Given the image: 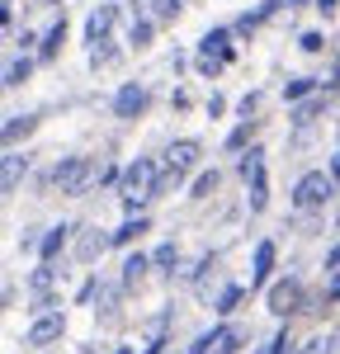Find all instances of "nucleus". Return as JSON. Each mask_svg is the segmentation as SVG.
Masks as SVG:
<instances>
[{
    "instance_id": "obj_1",
    "label": "nucleus",
    "mask_w": 340,
    "mask_h": 354,
    "mask_svg": "<svg viewBox=\"0 0 340 354\" xmlns=\"http://www.w3.org/2000/svg\"><path fill=\"white\" fill-rule=\"evenodd\" d=\"M100 180H109V170L100 161H90V156H71V161H62L53 170V185L62 194H71V198H81V194H90Z\"/></svg>"
},
{
    "instance_id": "obj_2",
    "label": "nucleus",
    "mask_w": 340,
    "mask_h": 354,
    "mask_svg": "<svg viewBox=\"0 0 340 354\" xmlns=\"http://www.w3.org/2000/svg\"><path fill=\"white\" fill-rule=\"evenodd\" d=\"M156 189H161V185H156V165L147 161V156H138V161L123 170L118 194H123V203H128V208H142L147 198H156Z\"/></svg>"
},
{
    "instance_id": "obj_3",
    "label": "nucleus",
    "mask_w": 340,
    "mask_h": 354,
    "mask_svg": "<svg viewBox=\"0 0 340 354\" xmlns=\"http://www.w3.org/2000/svg\"><path fill=\"white\" fill-rule=\"evenodd\" d=\"M331 194H336V175H326V170H308V175L298 180V189H293V208H321Z\"/></svg>"
},
{
    "instance_id": "obj_4",
    "label": "nucleus",
    "mask_w": 340,
    "mask_h": 354,
    "mask_svg": "<svg viewBox=\"0 0 340 354\" xmlns=\"http://www.w3.org/2000/svg\"><path fill=\"white\" fill-rule=\"evenodd\" d=\"M241 175L251 185V213H260L270 203V180H265V151H246L241 156Z\"/></svg>"
},
{
    "instance_id": "obj_5",
    "label": "nucleus",
    "mask_w": 340,
    "mask_h": 354,
    "mask_svg": "<svg viewBox=\"0 0 340 354\" xmlns=\"http://www.w3.org/2000/svg\"><path fill=\"white\" fill-rule=\"evenodd\" d=\"M227 38H232L227 28H213V33H203V43H198V71H203V76H213V71H218V66L227 62Z\"/></svg>"
},
{
    "instance_id": "obj_6",
    "label": "nucleus",
    "mask_w": 340,
    "mask_h": 354,
    "mask_svg": "<svg viewBox=\"0 0 340 354\" xmlns=\"http://www.w3.org/2000/svg\"><path fill=\"white\" fill-rule=\"evenodd\" d=\"M113 19H118V10L113 5H95L90 10V19H85V43L95 48V43H104L109 38V28H113Z\"/></svg>"
},
{
    "instance_id": "obj_7",
    "label": "nucleus",
    "mask_w": 340,
    "mask_h": 354,
    "mask_svg": "<svg viewBox=\"0 0 340 354\" xmlns=\"http://www.w3.org/2000/svg\"><path fill=\"white\" fill-rule=\"evenodd\" d=\"M298 298H303V288H298L293 279H279V283L270 288V312H274V317H288V312L298 307Z\"/></svg>"
},
{
    "instance_id": "obj_8",
    "label": "nucleus",
    "mask_w": 340,
    "mask_h": 354,
    "mask_svg": "<svg viewBox=\"0 0 340 354\" xmlns=\"http://www.w3.org/2000/svg\"><path fill=\"white\" fill-rule=\"evenodd\" d=\"M57 335H62V312H43V317L28 326L24 340H28V345H53Z\"/></svg>"
},
{
    "instance_id": "obj_9",
    "label": "nucleus",
    "mask_w": 340,
    "mask_h": 354,
    "mask_svg": "<svg viewBox=\"0 0 340 354\" xmlns=\"http://www.w3.org/2000/svg\"><path fill=\"white\" fill-rule=\"evenodd\" d=\"M142 109H147V90H142V85H123L118 100H113V113H118V118H133V113H142Z\"/></svg>"
},
{
    "instance_id": "obj_10",
    "label": "nucleus",
    "mask_w": 340,
    "mask_h": 354,
    "mask_svg": "<svg viewBox=\"0 0 340 354\" xmlns=\"http://www.w3.org/2000/svg\"><path fill=\"white\" fill-rule=\"evenodd\" d=\"M166 161H170V170H180V175H185V170H194V165H198V142H189V137H185V142H175V147L166 151Z\"/></svg>"
},
{
    "instance_id": "obj_11",
    "label": "nucleus",
    "mask_w": 340,
    "mask_h": 354,
    "mask_svg": "<svg viewBox=\"0 0 340 354\" xmlns=\"http://www.w3.org/2000/svg\"><path fill=\"white\" fill-rule=\"evenodd\" d=\"M270 270H274V241H260V245H255V270H251V283H255V288L270 279Z\"/></svg>"
},
{
    "instance_id": "obj_12",
    "label": "nucleus",
    "mask_w": 340,
    "mask_h": 354,
    "mask_svg": "<svg viewBox=\"0 0 340 354\" xmlns=\"http://www.w3.org/2000/svg\"><path fill=\"white\" fill-rule=\"evenodd\" d=\"M104 245H113V236L85 232V236H81V245H76V255H81V260H95V255H104Z\"/></svg>"
},
{
    "instance_id": "obj_13",
    "label": "nucleus",
    "mask_w": 340,
    "mask_h": 354,
    "mask_svg": "<svg viewBox=\"0 0 340 354\" xmlns=\"http://www.w3.org/2000/svg\"><path fill=\"white\" fill-rule=\"evenodd\" d=\"M142 232H147V218H128L118 232H113V245H128V241H138Z\"/></svg>"
},
{
    "instance_id": "obj_14",
    "label": "nucleus",
    "mask_w": 340,
    "mask_h": 354,
    "mask_svg": "<svg viewBox=\"0 0 340 354\" xmlns=\"http://www.w3.org/2000/svg\"><path fill=\"white\" fill-rule=\"evenodd\" d=\"M66 232H71V227H53V232H48V236L38 241V250H43V260H53L57 250H62V241H66Z\"/></svg>"
},
{
    "instance_id": "obj_15",
    "label": "nucleus",
    "mask_w": 340,
    "mask_h": 354,
    "mask_svg": "<svg viewBox=\"0 0 340 354\" xmlns=\"http://www.w3.org/2000/svg\"><path fill=\"white\" fill-rule=\"evenodd\" d=\"M19 170H24V156H5V194H15V185H19Z\"/></svg>"
},
{
    "instance_id": "obj_16",
    "label": "nucleus",
    "mask_w": 340,
    "mask_h": 354,
    "mask_svg": "<svg viewBox=\"0 0 340 354\" xmlns=\"http://www.w3.org/2000/svg\"><path fill=\"white\" fill-rule=\"evenodd\" d=\"M298 354H336V335H312Z\"/></svg>"
},
{
    "instance_id": "obj_17",
    "label": "nucleus",
    "mask_w": 340,
    "mask_h": 354,
    "mask_svg": "<svg viewBox=\"0 0 340 354\" xmlns=\"http://www.w3.org/2000/svg\"><path fill=\"white\" fill-rule=\"evenodd\" d=\"M28 128H33V118H28V113H15V118L5 123V142H19V133H28Z\"/></svg>"
},
{
    "instance_id": "obj_18",
    "label": "nucleus",
    "mask_w": 340,
    "mask_h": 354,
    "mask_svg": "<svg viewBox=\"0 0 340 354\" xmlns=\"http://www.w3.org/2000/svg\"><path fill=\"white\" fill-rule=\"evenodd\" d=\"M28 71H33V62H10V66H5V85H24Z\"/></svg>"
},
{
    "instance_id": "obj_19",
    "label": "nucleus",
    "mask_w": 340,
    "mask_h": 354,
    "mask_svg": "<svg viewBox=\"0 0 340 354\" xmlns=\"http://www.w3.org/2000/svg\"><path fill=\"white\" fill-rule=\"evenodd\" d=\"M147 265H151L147 255H128V265H123V283H138V279H142V270H147Z\"/></svg>"
},
{
    "instance_id": "obj_20",
    "label": "nucleus",
    "mask_w": 340,
    "mask_h": 354,
    "mask_svg": "<svg viewBox=\"0 0 340 354\" xmlns=\"http://www.w3.org/2000/svg\"><path fill=\"white\" fill-rule=\"evenodd\" d=\"M213 189H218V170H203V175L194 180V198H208Z\"/></svg>"
},
{
    "instance_id": "obj_21",
    "label": "nucleus",
    "mask_w": 340,
    "mask_h": 354,
    "mask_svg": "<svg viewBox=\"0 0 340 354\" xmlns=\"http://www.w3.org/2000/svg\"><path fill=\"white\" fill-rule=\"evenodd\" d=\"M62 38H66V24H53V28H48V43H43V57H57V48H62Z\"/></svg>"
},
{
    "instance_id": "obj_22",
    "label": "nucleus",
    "mask_w": 340,
    "mask_h": 354,
    "mask_svg": "<svg viewBox=\"0 0 340 354\" xmlns=\"http://www.w3.org/2000/svg\"><path fill=\"white\" fill-rule=\"evenodd\" d=\"M312 85H317L312 76H298V81H288V85H283V95H288V100H303V95H308Z\"/></svg>"
},
{
    "instance_id": "obj_23",
    "label": "nucleus",
    "mask_w": 340,
    "mask_h": 354,
    "mask_svg": "<svg viewBox=\"0 0 340 354\" xmlns=\"http://www.w3.org/2000/svg\"><path fill=\"white\" fill-rule=\"evenodd\" d=\"M48 283H53V265H43V270L33 274V293H48Z\"/></svg>"
},
{
    "instance_id": "obj_24",
    "label": "nucleus",
    "mask_w": 340,
    "mask_h": 354,
    "mask_svg": "<svg viewBox=\"0 0 340 354\" xmlns=\"http://www.w3.org/2000/svg\"><path fill=\"white\" fill-rule=\"evenodd\" d=\"M298 43H303V53H321V48H326V38H321V33H303Z\"/></svg>"
},
{
    "instance_id": "obj_25",
    "label": "nucleus",
    "mask_w": 340,
    "mask_h": 354,
    "mask_svg": "<svg viewBox=\"0 0 340 354\" xmlns=\"http://www.w3.org/2000/svg\"><path fill=\"white\" fill-rule=\"evenodd\" d=\"M175 260H180V250H175V245H161V250L151 255V265H175Z\"/></svg>"
},
{
    "instance_id": "obj_26",
    "label": "nucleus",
    "mask_w": 340,
    "mask_h": 354,
    "mask_svg": "<svg viewBox=\"0 0 340 354\" xmlns=\"http://www.w3.org/2000/svg\"><path fill=\"white\" fill-rule=\"evenodd\" d=\"M147 38H151V24H147V19H138V24H133V43H138V48H147Z\"/></svg>"
},
{
    "instance_id": "obj_27",
    "label": "nucleus",
    "mask_w": 340,
    "mask_h": 354,
    "mask_svg": "<svg viewBox=\"0 0 340 354\" xmlns=\"http://www.w3.org/2000/svg\"><path fill=\"white\" fill-rule=\"evenodd\" d=\"M283 345H288V340H283V335H274V340H270V345H265L260 354H283Z\"/></svg>"
},
{
    "instance_id": "obj_28",
    "label": "nucleus",
    "mask_w": 340,
    "mask_h": 354,
    "mask_svg": "<svg viewBox=\"0 0 340 354\" xmlns=\"http://www.w3.org/2000/svg\"><path fill=\"white\" fill-rule=\"evenodd\" d=\"M336 265H340V241L331 245V255H326V270H336Z\"/></svg>"
},
{
    "instance_id": "obj_29",
    "label": "nucleus",
    "mask_w": 340,
    "mask_h": 354,
    "mask_svg": "<svg viewBox=\"0 0 340 354\" xmlns=\"http://www.w3.org/2000/svg\"><path fill=\"white\" fill-rule=\"evenodd\" d=\"M317 10H321V15H326V10H336V0H317Z\"/></svg>"
},
{
    "instance_id": "obj_30",
    "label": "nucleus",
    "mask_w": 340,
    "mask_h": 354,
    "mask_svg": "<svg viewBox=\"0 0 340 354\" xmlns=\"http://www.w3.org/2000/svg\"><path fill=\"white\" fill-rule=\"evenodd\" d=\"M331 298H340V274H336V279H331Z\"/></svg>"
},
{
    "instance_id": "obj_31",
    "label": "nucleus",
    "mask_w": 340,
    "mask_h": 354,
    "mask_svg": "<svg viewBox=\"0 0 340 354\" xmlns=\"http://www.w3.org/2000/svg\"><path fill=\"white\" fill-rule=\"evenodd\" d=\"M331 175H340V151H336V161H331Z\"/></svg>"
}]
</instances>
